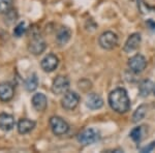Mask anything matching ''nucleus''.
I'll use <instances>...</instances> for the list:
<instances>
[{
    "mask_svg": "<svg viewBox=\"0 0 155 153\" xmlns=\"http://www.w3.org/2000/svg\"><path fill=\"white\" fill-rule=\"evenodd\" d=\"M109 105L115 112L125 114L130 110V99L124 88H116L109 94Z\"/></svg>",
    "mask_w": 155,
    "mask_h": 153,
    "instance_id": "obj_1",
    "label": "nucleus"
},
{
    "mask_svg": "<svg viewBox=\"0 0 155 153\" xmlns=\"http://www.w3.org/2000/svg\"><path fill=\"white\" fill-rule=\"evenodd\" d=\"M118 35L113 31H106L101 34L98 44L104 50H113L118 46Z\"/></svg>",
    "mask_w": 155,
    "mask_h": 153,
    "instance_id": "obj_2",
    "label": "nucleus"
},
{
    "mask_svg": "<svg viewBox=\"0 0 155 153\" xmlns=\"http://www.w3.org/2000/svg\"><path fill=\"white\" fill-rule=\"evenodd\" d=\"M101 140V134L95 128H86L78 135V141L83 145L93 144Z\"/></svg>",
    "mask_w": 155,
    "mask_h": 153,
    "instance_id": "obj_3",
    "label": "nucleus"
},
{
    "mask_svg": "<svg viewBox=\"0 0 155 153\" xmlns=\"http://www.w3.org/2000/svg\"><path fill=\"white\" fill-rule=\"evenodd\" d=\"M50 125L51 129L54 135H63L68 132L69 125L64 119L59 116H53L50 119Z\"/></svg>",
    "mask_w": 155,
    "mask_h": 153,
    "instance_id": "obj_4",
    "label": "nucleus"
},
{
    "mask_svg": "<svg viewBox=\"0 0 155 153\" xmlns=\"http://www.w3.org/2000/svg\"><path fill=\"white\" fill-rule=\"evenodd\" d=\"M130 72H134V74H141L144 72V69L147 66V60L146 58L141 54H136L134 56L130 57L127 62Z\"/></svg>",
    "mask_w": 155,
    "mask_h": 153,
    "instance_id": "obj_5",
    "label": "nucleus"
},
{
    "mask_svg": "<svg viewBox=\"0 0 155 153\" xmlns=\"http://www.w3.org/2000/svg\"><path fill=\"white\" fill-rule=\"evenodd\" d=\"M80 102V95L74 91H67L63 94L61 99V106L67 111H72L78 107Z\"/></svg>",
    "mask_w": 155,
    "mask_h": 153,
    "instance_id": "obj_6",
    "label": "nucleus"
},
{
    "mask_svg": "<svg viewBox=\"0 0 155 153\" xmlns=\"http://www.w3.org/2000/svg\"><path fill=\"white\" fill-rule=\"evenodd\" d=\"M69 80L68 78L64 77V76H58L56 77V79L53 81L52 84V91L54 94L57 95H61L64 94L68 91L69 89Z\"/></svg>",
    "mask_w": 155,
    "mask_h": 153,
    "instance_id": "obj_7",
    "label": "nucleus"
},
{
    "mask_svg": "<svg viewBox=\"0 0 155 153\" xmlns=\"http://www.w3.org/2000/svg\"><path fill=\"white\" fill-rule=\"evenodd\" d=\"M47 44L45 39L39 34H33L31 41L29 42V51L33 55H39L46 50Z\"/></svg>",
    "mask_w": 155,
    "mask_h": 153,
    "instance_id": "obj_8",
    "label": "nucleus"
},
{
    "mask_svg": "<svg viewBox=\"0 0 155 153\" xmlns=\"http://www.w3.org/2000/svg\"><path fill=\"white\" fill-rule=\"evenodd\" d=\"M59 65V59L56 55L54 54H48L41 62V66L46 72H52L58 67Z\"/></svg>",
    "mask_w": 155,
    "mask_h": 153,
    "instance_id": "obj_9",
    "label": "nucleus"
},
{
    "mask_svg": "<svg viewBox=\"0 0 155 153\" xmlns=\"http://www.w3.org/2000/svg\"><path fill=\"white\" fill-rule=\"evenodd\" d=\"M142 42V37L140 33H132L128 36L127 41L125 42V45L123 47V51L125 53H131L134 50L137 49Z\"/></svg>",
    "mask_w": 155,
    "mask_h": 153,
    "instance_id": "obj_10",
    "label": "nucleus"
},
{
    "mask_svg": "<svg viewBox=\"0 0 155 153\" xmlns=\"http://www.w3.org/2000/svg\"><path fill=\"white\" fill-rule=\"evenodd\" d=\"M15 95V88L8 82L0 83V100L4 102L9 101Z\"/></svg>",
    "mask_w": 155,
    "mask_h": 153,
    "instance_id": "obj_11",
    "label": "nucleus"
},
{
    "mask_svg": "<svg viewBox=\"0 0 155 153\" xmlns=\"http://www.w3.org/2000/svg\"><path fill=\"white\" fill-rule=\"evenodd\" d=\"M32 106L38 112H44L48 106V99L44 93H35L32 96Z\"/></svg>",
    "mask_w": 155,
    "mask_h": 153,
    "instance_id": "obj_12",
    "label": "nucleus"
},
{
    "mask_svg": "<svg viewBox=\"0 0 155 153\" xmlns=\"http://www.w3.org/2000/svg\"><path fill=\"white\" fill-rule=\"evenodd\" d=\"M86 106L91 110H98L104 106V100L101 95L96 93H89L86 97Z\"/></svg>",
    "mask_w": 155,
    "mask_h": 153,
    "instance_id": "obj_13",
    "label": "nucleus"
},
{
    "mask_svg": "<svg viewBox=\"0 0 155 153\" xmlns=\"http://www.w3.org/2000/svg\"><path fill=\"white\" fill-rule=\"evenodd\" d=\"M15 126V119L12 115L6 113L0 114V129L3 131H9Z\"/></svg>",
    "mask_w": 155,
    "mask_h": 153,
    "instance_id": "obj_14",
    "label": "nucleus"
},
{
    "mask_svg": "<svg viewBox=\"0 0 155 153\" xmlns=\"http://www.w3.org/2000/svg\"><path fill=\"white\" fill-rule=\"evenodd\" d=\"M71 36V31L68 27L65 26H62L61 28L58 30L57 32V35H56V41L58 42L59 46H64L66 45L67 42H69Z\"/></svg>",
    "mask_w": 155,
    "mask_h": 153,
    "instance_id": "obj_15",
    "label": "nucleus"
},
{
    "mask_svg": "<svg viewBox=\"0 0 155 153\" xmlns=\"http://www.w3.org/2000/svg\"><path fill=\"white\" fill-rule=\"evenodd\" d=\"M34 127H35V122L33 120L24 118L18 122V131L22 135L28 134L31 130H33Z\"/></svg>",
    "mask_w": 155,
    "mask_h": 153,
    "instance_id": "obj_16",
    "label": "nucleus"
},
{
    "mask_svg": "<svg viewBox=\"0 0 155 153\" xmlns=\"http://www.w3.org/2000/svg\"><path fill=\"white\" fill-rule=\"evenodd\" d=\"M154 83L151 80H144L141 82L139 86V94L142 97H147L148 95L153 91Z\"/></svg>",
    "mask_w": 155,
    "mask_h": 153,
    "instance_id": "obj_17",
    "label": "nucleus"
},
{
    "mask_svg": "<svg viewBox=\"0 0 155 153\" xmlns=\"http://www.w3.org/2000/svg\"><path fill=\"white\" fill-rule=\"evenodd\" d=\"M147 109H148V108H147L146 105H141V106L137 107L134 113L132 114V118H131L132 122H134V123H137V122H140L141 120H143L147 114Z\"/></svg>",
    "mask_w": 155,
    "mask_h": 153,
    "instance_id": "obj_18",
    "label": "nucleus"
},
{
    "mask_svg": "<svg viewBox=\"0 0 155 153\" xmlns=\"http://www.w3.org/2000/svg\"><path fill=\"white\" fill-rule=\"evenodd\" d=\"M37 86H38V79L35 74H32L27 78L26 81H25V88L27 89V91L31 92L34 91Z\"/></svg>",
    "mask_w": 155,
    "mask_h": 153,
    "instance_id": "obj_19",
    "label": "nucleus"
},
{
    "mask_svg": "<svg viewBox=\"0 0 155 153\" xmlns=\"http://www.w3.org/2000/svg\"><path fill=\"white\" fill-rule=\"evenodd\" d=\"M14 0H0V14H7L11 12Z\"/></svg>",
    "mask_w": 155,
    "mask_h": 153,
    "instance_id": "obj_20",
    "label": "nucleus"
},
{
    "mask_svg": "<svg viewBox=\"0 0 155 153\" xmlns=\"http://www.w3.org/2000/svg\"><path fill=\"white\" fill-rule=\"evenodd\" d=\"M142 127H143V126L134 127V128L130 131V134H129L130 138L136 143H139L142 140V135H143V131H142V129H143V128H142Z\"/></svg>",
    "mask_w": 155,
    "mask_h": 153,
    "instance_id": "obj_21",
    "label": "nucleus"
},
{
    "mask_svg": "<svg viewBox=\"0 0 155 153\" xmlns=\"http://www.w3.org/2000/svg\"><path fill=\"white\" fill-rule=\"evenodd\" d=\"M26 30H27L26 23H25V22H21V23H19L16 27H15V29H14V35L17 36V37L22 36L25 33V32H26Z\"/></svg>",
    "mask_w": 155,
    "mask_h": 153,
    "instance_id": "obj_22",
    "label": "nucleus"
},
{
    "mask_svg": "<svg viewBox=\"0 0 155 153\" xmlns=\"http://www.w3.org/2000/svg\"><path fill=\"white\" fill-rule=\"evenodd\" d=\"M153 149H155V142L150 143V144L148 145V146H146V147L142 148L141 152H151Z\"/></svg>",
    "mask_w": 155,
    "mask_h": 153,
    "instance_id": "obj_23",
    "label": "nucleus"
},
{
    "mask_svg": "<svg viewBox=\"0 0 155 153\" xmlns=\"http://www.w3.org/2000/svg\"><path fill=\"white\" fill-rule=\"evenodd\" d=\"M152 92H153V94L155 95V83H154V86H153V91Z\"/></svg>",
    "mask_w": 155,
    "mask_h": 153,
    "instance_id": "obj_24",
    "label": "nucleus"
}]
</instances>
